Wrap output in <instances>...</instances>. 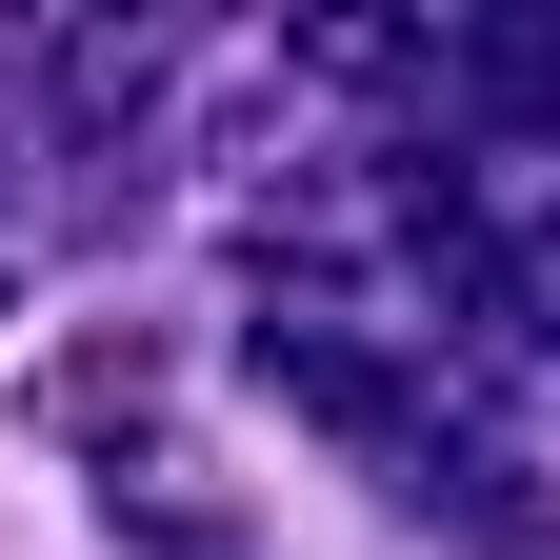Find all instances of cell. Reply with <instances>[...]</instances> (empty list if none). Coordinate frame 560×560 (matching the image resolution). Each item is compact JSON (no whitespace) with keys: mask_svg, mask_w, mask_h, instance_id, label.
I'll return each instance as SVG.
<instances>
[]
</instances>
